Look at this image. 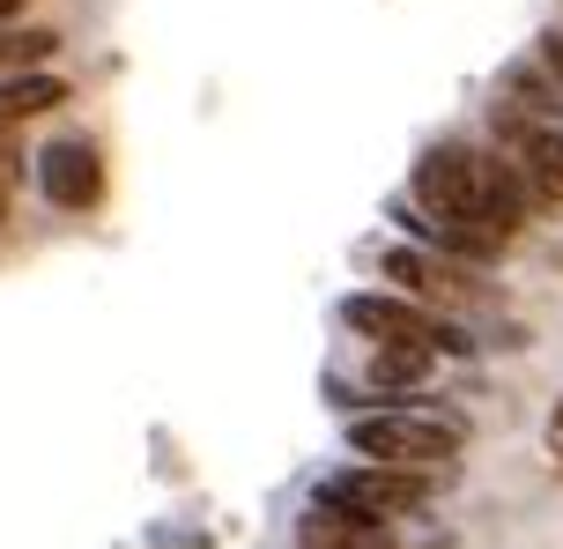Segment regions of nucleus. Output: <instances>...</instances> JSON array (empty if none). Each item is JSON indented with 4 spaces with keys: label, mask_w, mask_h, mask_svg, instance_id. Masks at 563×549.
<instances>
[{
    "label": "nucleus",
    "mask_w": 563,
    "mask_h": 549,
    "mask_svg": "<svg viewBox=\"0 0 563 549\" xmlns=\"http://www.w3.org/2000/svg\"><path fill=\"white\" fill-rule=\"evenodd\" d=\"M327 505H341V513H364V520L378 527H400L416 520L422 505H430V475H408V468H371V461H341L319 475V491Z\"/></svg>",
    "instance_id": "obj_4"
},
{
    "label": "nucleus",
    "mask_w": 563,
    "mask_h": 549,
    "mask_svg": "<svg viewBox=\"0 0 563 549\" xmlns=\"http://www.w3.org/2000/svg\"><path fill=\"white\" fill-rule=\"evenodd\" d=\"M30 178H37V194H45L59 216H89V208L104 201V156H97L89 134H53V142H37Z\"/></svg>",
    "instance_id": "obj_7"
},
{
    "label": "nucleus",
    "mask_w": 563,
    "mask_h": 549,
    "mask_svg": "<svg viewBox=\"0 0 563 549\" xmlns=\"http://www.w3.org/2000/svg\"><path fill=\"white\" fill-rule=\"evenodd\" d=\"M549 438H556V446H563V402L549 408Z\"/></svg>",
    "instance_id": "obj_13"
},
{
    "label": "nucleus",
    "mask_w": 563,
    "mask_h": 549,
    "mask_svg": "<svg viewBox=\"0 0 563 549\" xmlns=\"http://www.w3.org/2000/svg\"><path fill=\"white\" fill-rule=\"evenodd\" d=\"M489 149H505L511 164L534 178L541 201L563 216V127L519 112V105H505V97H489Z\"/></svg>",
    "instance_id": "obj_6"
},
{
    "label": "nucleus",
    "mask_w": 563,
    "mask_h": 549,
    "mask_svg": "<svg viewBox=\"0 0 563 549\" xmlns=\"http://www.w3.org/2000/svg\"><path fill=\"white\" fill-rule=\"evenodd\" d=\"M534 53L549 59V75L563 83V23H549V30H541V37H534Z\"/></svg>",
    "instance_id": "obj_12"
},
{
    "label": "nucleus",
    "mask_w": 563,
    "mask_h": 549,
    "mask_svg": "<svg viewBox=\"0 0 563 549\" xmlns=\"http://www.w3.org/2000/svg\"><path fill=\"white\" fill-rule=\"evenodd\" d=\"M334 319L349 334H364L371 349H422V356H475L482 349L460 319L430 312V305L400 297V289H349L334 305Z\"/></svg>",
    "instance_id": "obj_3"
},
{
    "label": "nucleus",
    "mask_w": 563,
    "mask_h": 549,
    "mask_svg": "<svg viewBox=\"0 0 563 549\" xmlns=\"http://www.w3.org/2000/svg\"><path fill=\"white\" fill-rule=\"evenodd\" d=\"M297 549H400L394 527L364 520V513H341V505H327V497H311L305 520H297Z\"/></svg>",
    "instance_id": "obj_8"
},
{
    "label": "nucleus",
    "mask_w": 563,
    "mask_h": 549,
    "mask_svg": "<svg viewBox=\"0 0 563 549\" xmlns=\"http://www.w3.org/2000/svg\"><path fill=\"white\" fill-rule=\"evenodd\" d=\"M59 53V30L45 23H0V75H37Z\"/></svg>",
    "instance_id": "obj_10"
},
{
    "label": "nucleus",
    "mask_w": 563,
    "mask_h": 549,
    "mask_svg": "<svg viewBox=\"0 0 563 549\" xmlns=\"http://www.w3.org/2000/svg\"><path fill=\"white\" fill-rule=\"evenodd\" d=\"M23 178V149H15V127H0V186Z\"/></svg>",
    "instance_id": "obj_11"
},
{
    "label": "nucleus",
    "mask_w": 563,
    "mask_h": 549,
    "mask_svg": "<svg viewBox=\"0 0 563 549\" xmlns=\"http://www.w3.org/2000/svg\"><path fill=\"white\" fill-rule=\"evenodd\" d=\"M467 446V416H452L438 402H408V408H371V416H349V453L371 468H408V475H430V468H452Z\"/></svg>",
    "instance_id": "obj_2"
},
{
    "label": "nucleus",
    "mask_w": 563,
    "mask_h": 549,
    "mask_svg": "<svg viewBox=\"0 0 563 549\" xmlns=\"http://www.w3.org/2000/svg\"><path fill=\"white\" fill-rule=\"evenodd\" d=\"M67 97H75V83L53 75V67H37V75H0V127H23V119H37V112H59Z\"/></svg>",
    "instance_id": "obj_9"
},
{
    "label": "nucleus",
    "mask_w": 563,
    "mask_h": 549,
    "mask_svg": "<svg viewBox=\"0 0 563 549\" xmlns=\"http://www.w3.org/2000/svg\"><path fill=\"white\" fill-rule=\"evenodd\" d=\"M0 223H8V186H0Z\"/></svg>",
    "instance_id": "obj_14"
},
{
    "label": "nucleus",
    "mask_w": 563,
    "mask_h": 549,
    "mask_svg": "<svg viewBox=\"0 0 563 549\" xmlns=\"http://www.w3.org/2000/svg\"><path fill=\"white\" fill-rule=\"evenodd\" d=\"M378 275H386V289H400V297H416V305H430V312H445V319L460 305H489V275L445 261L430 245H386L378 253Z\"/></svg>",
    "instance_id": "obj_5"
},
{
    "label": "nucleus",
    "mask_w": 563,
    "mask_h": 549,
    "mask_svg": "<svg viewBox=\"0 0 563 549\" xmlns=\"http://www.w3.org/2000/svg\"><path fill=\"white\" fill-rule=\"evenodd\" d=\"M408 208H422L430 223L489 231V238H505V245L527 231V223L556 216V208L534 194V178L489 142H430V149H416V164H408Z\"/></svg>",
    "instance_id": "obj_1"
}]
</instances>
